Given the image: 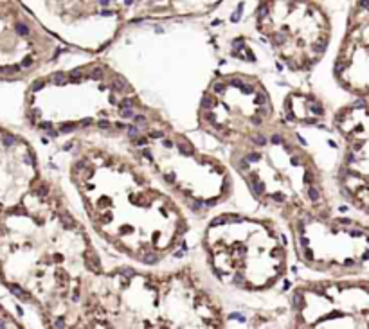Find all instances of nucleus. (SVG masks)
Here are the masks:
<instances>
[{
	"mask_svg": "<svg viewBox=\"0 0 369 329\" xmlns=\"http://www.w3.org/2000/svg\"><path fill=\"white\" fill-rule=\"evenodd\" d=\"M65 198L94 237L132 264L160 266L186 250L191 214L123 135L81 133L58 142Z\"/></svg>",
	"mask_w": 369,
	"mask_h": 329,
	"instance_id": "obj_1",
	"label": "nucleus"
},
{
	"mask_svg": "<svg viewBox=\"0 0 369 329\" xmlns=\"http://www.w3.org/2000/svg\"><path fill=\"white\" fill-rule=\"evenodd\" d=\"M85 221L58 180L43 176L16 209L0 219V281L36 327H81L88 291L105 270Z\"/></svg>",
	"mask_w": 369,
	"mask_h": 329,
	"instance_id": "obj_2",
	"label": "nucleus"
},
{
	"mask_svg": "<svg viewBox=\"0 0 369 329\" xmlns=\"http://www.w3.org/2000/svg\"><path fill=\"white\" fill-rule=\"evenodd\" d=\"M24 117L36 135L63 142L92 131L128 137L162 115L101 54L67 47L29 81Z\"/></svg>",
	"mask_w": 369,
	"mask_h": 329,
	"instance_id": "obj_3",
	"label": "nucleus"
},
{
	"mask_svg": "<svg viewBox=\"0 0 369 329\" xmlns=\"http://www.w3.org/2000/svg\"><path fill=\"white\" fill-rule=\"evenodd\" d=\"M81 327H238L209 273L177 266H106L85 300Z\"/></svg>",
	"mask_w": 369,
	"mask_h": 329,
	"instance_id": "obj_4",
	"label": "nucleus"
},
{
	"mask_svg": "<svg viewBox=\"0 0 369 329\" xmlns=\"http://www.w3.org/2000/svg\"><path fill=\"white\" fill-rule=\"evenodd\" d=\"M308 126L281 119L238 146L225 160L256 203L279 223L331 214L324 169L306 137Z\"/></svg>",
	"mask_w": 369,
	"mask_h": 329,
	"instance_id": "obj_5",
	"label": "nucleus"
},
{
	"mask_svg": "<svg viewBox=\"0 0 369 329\" xmlns=\"http://www.w3.org/2000/svg\"><path fill=\"white\" fill-rule=\"evenodd\" d=\"M198 243L207 273L221 293L258 299L263 307L265 297L285 295L293 250L285 225L270 214L218 212L205 219Z\"/></svg>",
	"mask_w": 369,
	"mask_h": 329,
	"instance_id": "obj_6",
	"label": "nucleus"
},
{
	"mask_svg": "<svg viewBox=\"0 0 369 329\" xmlns=\"http://www.w3.org/2000/svg\"><path fill=\"white\" fill-rule=\"evenodd\" d=\"M126 139L193 218L207 219L223 211H238L234 201L241 205V182L225 155L198 146L187 131L166 119L159 117Z\"/></svg>",
	"mask_w": 369,
	"mask_h": 329,
	"instance_id": "obj_7",
	"label": "nucleus"
},
{
	"mask_svg": "<svg viewBox=\"0 0 369 329\" xmlns=\"http://www.w3.org/2000/svg\"><path fill=\"white\" fill-rule=\"evenodd\" d=\"M209 25L250 34L286 76H306L322 61L333 38L326 0H221Z\"/></svg>",
	"mask_w": 369,
	"mask_h": 329,
	"instance_id": "obj_8",
	"label": "nucleus"
},
{
	"mask_svg": "<svg viewBox=\"0 0 369 329\" xmlns=\"http://www.w3.org/2000/svg\"><path fill=\"white\" fill-rule=\"evenodd\" d=\"M276 86L261 70H216L200 99L196 130L223 149L256 137L281 117Z\"/></svg>",
	"mask_w": 369,
	"mask_h": 329,
	"instance_id": "obj_9",
	"label": "nucleus"
},
{
	"mask_svg": "<svg viewBox=\"0 0 369 329\" xmlns=\"http://www.w3.org/2000/svg\"><path fill=\"white\" fill-rule=\"evenodd\" d=\"M297 263L324 277L369 272V227L349 218L303 216L285 223Z\"/></svg>",
	"mask_w": 369,
	"mask_h": 329,
	"instance_id": "obj_10",
	"label": "nucleus"
},
{
	"mask_svg": "<svg viewBox=\"0 0 369 329\" xmlns=\"http://www.w3.org/2000/svg\"><path fill=\"white\" fill-rule=\"evenodd\" d=\"M290 327H369V281L308 279L288 293Z\"/></svg>",
	"mask_w": 369,
	"mask_h": 329,
	"instance_id": "obj_11",
	"label": "nucleus"
},
{
	"mask_svg": "<svg viewBox=\"0 0 369 329\" xmlns=\"http://www.w3.org/2000/svg\"><path fill=\"white\" fill-rule=\"evenodd\" d=\"M65 49L20 0H0V81L36 77Z\"/></svg>",
	"mask_w": 369,
	"mask_h": 329,
	"instance_id": "obj_12",
	"label": "nucleus"
},
{
	"mask_svg": "<svg viewBox=\"0 0 369 329\" xmlns=\"http://www.w3.org/2000/svg\"><path fill=\"white\" fill-rule=\"evenodd\" d=\"M333 128L342 139L337 184L353 207L369 214V97H357L333 115Z\"/></svg>",
	"mask_w": 369,
	"mask_h": 329,
	"instance_id": "obj_13",
	"label": "nucleus"
},
{
	"mask_svg": "<svg viewBox=\"0 0 369 329\" xmlns=\"http://www.w3.org/2000/svg\"><path fill=\"white\" fill-rule=\"evenodd\" d=\"M42 178L40 155L32 142L0 126V219L16 209Z\"/></svg>",
	"mask_w": 369,
	"mask_h": 329,
	"instance_id": "obj_14",
	"label": "nucleus"
},
{
	"mask_svg": "<svg viewBox=\"0 0 369 329\" xmlns=\"http://www.w3.org/2000/svg\"><path fill=\"white\" fill-rule=\"evenodd\" d=\"M333 76L344 92L369 97V0H358L347 15Z\"/></svg>",
	"mask_w": 369,
	"mask_h": 329,
	"instance_id": "obj_15",
	"label": "nucleus"
},
{
	"mask_svg": "<svg viewBox=\"0 0 369 329\" xmlns=\"http://www.w3.org/2000/svg\"><path fill=\"white\" fill-rule=\"evenodd\" d=\"M124 22L142 18H167L198 13L216 0H115Z\"/></svg>",
	"mask_w": 369,
	"mask_h": 329,
	"instance_id": "obj_16",
	"label": "nucleus"
}]
</instances>
